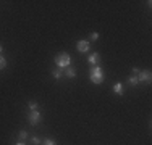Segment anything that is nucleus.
Returning a JSON list of instances; mask_svg holds the SVG:
<instances>
[{"label":"nucleus","instance_id":"f257e3e1","mask_svg":"<svg viewBox=\"0 0 152 145\" xmlns=\"http://www.w3.org/2000/svg\"><path fill=\"white\" fill-rule=\"evenodd\" d=\"M71 63V57L68 55L66 52H61L58 55L55 57V65L60 68V70H65V68H68Z\"/></svg>","mask_w":152,"mask_h":145},{"label":"nucleus","instance_id":"f03ea898","mask_svg":"<svg viewBox=\"0 0 152 145\" xmlns=\"http://www.w3.org/2000/svg\"><path fill=\"white\" fill-rule=\"evenodd\" d=\"M89 79H91L94 84H100V82L104 81V72H102V70H100L99 65H97V66H94V68H91Z\"/></svg>","mask_w":152,"mask_h":145},{"label":"nucleus","instance_id":"7ed1b4c3","mask_svg":"<svg viewBox=\"0 0 152 145\" xmlns=\"http://www.w3.org/2000/svg\"><path fill=\"white\" fill-rule=\"evenodd\" d=\"M28 121H29V124H32V126L39 124V123L42 121V115L39 113V110H36V111H31V113L28 115Z\"/></svg>","mask_w":152,"mask_h":145},{"label":"nucleus","instance_id":"20e7f679","mask_svg":"<svg viewBox=\"0 0 152 145\" xmlns=\"http://www.w3.org/2000/svg\"><path fill=\"white\" fill-rule=\"evenodd\" d=\"M136 78H137V81H139V82L151 84V81H152V72H151V71H139Z\"/></svg>","mask_w":152,"mask_h":145},{"label":"nucleus","instance_id":"39448f33","mask_svg":"<svg viewBox=\"0 0 152 145\" xmlns=\"http://www.w3.org/2000/svg\"><path fill=\"white\" fill-rule=\"evenodd\" d=\"M76 49H78L79 52H83V53L89 52V42L88 41H78V44H76Z\"/></svg>","mask_w":152,"mask_h":145},{"label":"nucleus","instance_id":"423d86ee","mask_svg":"<svg viewBox=\"0 0 152 145\" xmlns=\"http://www.w3.org/2000/svg\"><path fill=\"white\" fill-rule=\"evenodd\" d=\"M88 61H89V65H94V66H97V65L100 63L99 53H92V55H89V57H88Z\"/></svg>","mask_w":152,"mask_h":145},{"label":"nucleus","instance_id":"0eeeda50","mask_svg":"<svg viewBox=\"0 0 152 145\" xmlns=\"http://www.w3.org/2000/svg\"><path fill=\"white\" fill-rule=\"evenodd\" d=\"M65 76H66V78H75V76H76V71H75V68H70V66H68V68H65Z\"/></svg>","mask_w":152,"mask_h":145},{"label":"nucleus","instance_id":"6e6552de","mask_svg":"<svg viewBox=\"0 0 152 145\" xmlns=\"http://www.w3.org/2000/svg\"><path fill=\"white\" fill-rule=\"evenodd\" d=\"M113 92L117 94V95H123V86L120 82H117V84L113 86Z\"/></svg>","mask_w":152,"mask_h":145},{"label":"nucleus","instance_id":"1a4fd4ad","mask_svg":"<svg viewBox=\"0 0 152 145\" xmlns=\"http://www.w3.org/2000/svg\"><path fill=\"white\" fill-rule=\"evenodd\" d=\"M128 82H129V84H131L133 87H136L137 84H139V81H137V78H136L134 74H133V76H129V78H128Z\"/></svg>","mask_w":152,"mask_h":145},{"label":"nucleus","instance_id":"9d476101","mask_svg":"<svg viewBox=\"0 0 152 145\" xmlns=\"http://www.w3.org/2000/svg\"><path fill=\"white\" fill-rule=\"evenodd\" d=\"M18 139H20V142L26 140V139H28V132H26V130H20V134H18Z\"/></svg>","mask_w":152,"mask_h":145},{"label":"nucleus","instance_id":"9b49d317","mask_svg":"<svg viewBox=\"0 0 152 145\" xmlns=\"http://www.w3.org/2000/svg\"><path fill=\"white\" fill-rule=\"evenodd\" d=\"M61 72H63V70H60V68H57V70H53V72H52V74H53V78H55V79H60V78H61Z\"/></svg>","mask_w":152,"mask_h":145},{"label":"nucleus","instance_id":"f8f14e48","mask_svg":"<svg viewBox=\"0 0 152 145\" xmlns=\"http://www.w3.org/2000/svg\"><path fill=\"white\" fill-rule=\"evenodd\" d=\"M28 107H29V110H31V111H36V110H37V102L31 100L29 103H28Z\"/></svg>","mask_w":152,"mask_h":145},{"label":"nucleus","instance_id":"ddd939ff","mask_svg":"<svg viewBox=\"0 0 152 145\" xmlns=\"http://www.w3.org/2000/svg\"><path fill=\"white\" fill-rule=\"evenodd\" d=\"M41 145H57V142H55V140H52V139H44L41 142Z\"/></svg>","mask_w":152,"mask_h":145},{"label":"nucleus","instance_id":"4468645a","mask_svg":"<svg viewBox=\"0 0 152 145\" xmlns=\"http://www.w3.org/2000/svg\"><path fill=\"white\" fill-rule=\"evenodd\" d=\"M5 68H7V60L0 55V70H5Z\"/></svg>","mask_w":152,"mask_h":145},{"label":"nucleus","instance_id":"2eb2a0df","mask_svg":"<svg viewBox=\"0 0 152 145\" xmlns=\"http://www.w3.org/2000/svg\"><path fill=\"white\" fill-rule=\"evenodd\" d=\"M41 142H42V140L39 139V137H31V144L32 145H41Z\"/></svg>","mask_w":152,"mask_h":145},{"label":"nucleus","instance_id":"dca6fc26","mask_svg":"<svg viewBox=\"0 0 152 145\" xmlns=\"http://www.w3.org/2000/svg\"><path fill=\"white\" fill-rule=\"evenodd\" d=\"M89 39H91V41H97V39H99V34H97V32H91Z\"/></svg>","mask_w":152,"mask_h":145},{"label":"nucleus","instance_id":"f3484780","mask_svg":"<svg viewBox=\"0 0 152 145\" xmlns=\"http://www.w3.org/2000/svg\"><path fill=\"white\" fill-rule=\"evenodd\" d=\"M3 52V47H2V44H0V53H2Z\"/></svg>","mask_w":152,"mask_h":145},{"label":"nucleus","instance_id":"a211bd4d","mask_svg":"<svg viewBox=\"0 0 152 145\" xmlns=\"http://www.w3.org/2000/svg\"><path fill=\"white\" fill-rule=\"evenodd\" d=\"M15 145H24L23 142H18V144H15Z\"/></svg>","mask_w":152,"mask_h":145}]
</instances>
